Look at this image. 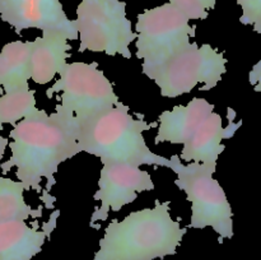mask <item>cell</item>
I'll return each mask as SVG.
<instances>
[{
	"label": "cell",
	"mask_w": 261,
	"mask_h": 260,
	"mask_svg": "<svg viewBox=\"0 0 261 260\" xmlns=\"http://www.w3.org/2000/svg\"><path fill=\"white\" fill-rule=\"evenodd\" d=\"M10 130V158L3 163L4 172L15 168V176L25 190L40 193L42 178L47 189L55 183L59 166L79 152V124L74 115L56 106L54 114L36 109L32 114L13 125Z\"/></svg>",
	"instance_id": "cell-1"
},
{
	"label": "cell",
	"mask_w": 261,
	"mask_h": 260,
	"mask_svg": "<svg viewBox=\"0 0 261 260\" xmlns=\"http://www.w3.org/2000/svg\"><path fill=\"white\" fill-rule=\"evenodd\" d=\"M170 201L137 211L105 228L93 260H155L175 255L188 228L171 217Z\"/></svg>",
	"instance_id": "cell-2"
},
{
	"label": "cell",
	"mask_w": 261,
	"mask_h": 260,
	"mask_svg": "<svg viewBox=\"0 0 261 260\" xmlns=\"http://www.w3.org/2000/svg\"><path fill=\"white\" fill-rule=\"evenodd\" d=\"M157 121L147 122L144 115L135 119L129 107L117 106L79 124V152L96 155L101 162H127L137 166H171L170 158L155 154L145 143L143 133L157 127Z\"/></svg>",
	"instance_id": "cell-3"
},
{
	"label": "cell",
	"mask_w": 261,
	"mask_h": 260,
	"mask_svg": "<svg viewBox=\"0 0 261 260\" xmlns=\"http://www.w3.org/2000/svg\"><path fill=\"white\" fill-rule=\"evenodd\" d=\"M170 168L177 175L175 184L191 203V219L188 227H212L218 233L219 242L233 237V213L223 188L213 177L217 165L181 163L180 157L170 158Z\"/></svg>",
	"instance_id": "cell-4"
},
{
	"label": "cell",
	"mask_w": 261,
	"mask_h": 260,
	"mask_svg": "<svg viewBox=\"0 0 261 260\" xmlns=\"http://www.w3.org/2000/svg\"><path fill=\"white\" fill-rule=\"evenodd\" d=\"M226 64L223 53L208 43L191 42L143 74L157 84L163 97L176 98L190 93L198 84H201L200 91L213 89L227 71Z\"/></svg>",
	"instance_id": "cell-5"
},
{
	"label": "cell",
	"mask_w": 261,
	"mask_h": 260,
	"mask_svg": "<svg viewBox=\"0 0 261 260\" xmlns=\"http://www.w3.org/2000/svg\"><path fill=\"white\" fill-rule=\"evenodd\" d=\"M79 53H105L132 59L130 45L137 40L126 3L121 0H81L76 8Z\"/></svg>",
	"instance_id": "cell-6"
},
{
	"label": "cell",
	"mask_w": 261,
	"mask_h": 260,
	"mask_svg": "<svg viewBox=\"0 0 261 260\" xmlns=\"http://www.w3.org/2000/svg\"><path fill=\"white\" fill-rule=\"evenodd\" d=\"M59 75L60 78L46 91V96L59 93V105L74 115L78 124L121 102L97 63H66Z\"/></svg>",
	"instance_id": "cell-7"
},
{
	"label": "cell",
	"mask_w": 261,
	"mask_h": 260,
	"mask_svg": "<svg viewBox=\"0 0 261 260\" xmlns=\"http://www.w3.org/2000/svg\"><path fill=\"white\" fill-rule=\"evenodd\" d=\"M195 32L196 25H190L188 18L170 3L140 13L135 25V45L137 58L142 59V71L188 47Z\"/></svg>",
	"instance_id": "cell-8"
},
{
	"label": "cell",
	"mask_w": 261,
	"mask_h": 260,
	"mask_svg": "<svg viewBox=\"0 0 261 260\" xmlns=\"http://www.w3.org/2000/svg\"><path fill=\"white\" fill-rule=\"evenodd\" d=\"M154 190L152 176L139 166L127 162H103L94 200L101 201L91 217V227L106 221L110 211L119 212L126 204L137 200L138 194Z\"/></svg>",
	"instance_id": "cell-9"
},
{
	"label": "cell",
	"mask_w": 261,
	"mask_h": 260,
	"mask_svg": "<svg viewBox=\"0 0 261 260\" xmlns=\"http://www.w3.org/2000/svg\"><path fill=\"white\" fill-rule=\"evenodd\" d=\"M0 18L17 33L36 28L78 40L75 20L66 17L60 0H0Z\"/></svg>",
	"instance_id": "cell-10"
},
{
	"label": "cell",
	"mask_w": 261,
	"mask_h": 260,
	"mask_svg": "<svg viewBox=\"0 0 261 260\" xmlns=\"http://www.w3.org/2000/svg\"><path fill=\"white\" fill-rule=\"evenodd\" d=\"M236 112L228 109V125L226 127L222 124V116L217 112H212L195 130L190 139L182 144L180 160L186 163H209L217 165L219 154L224 150L222 140L229 139L240 129L242 121L233 122Z\"/></svg>",
	"instance_id": "cell-11"
},
{
	"label": "cell",
	"mask_w": 261,
	"mask_h": 260,
	"mask_svg": "<svg viewBox=\"0 0 261 260\" xmlns=\"http://www.w3.org/2000/svg\"><path fill=\"white\" fill-rule=\"evenodd\" d=\"M213 111L214 105L200 97L193 98L186 106L178 105L172 110L163 111L157 120L158 132L154 143L185 144Z\"/></svg>",
	"instance_id": "cell-12"
},
{
	"label": "cell",
	"mask_w": 261,
	"mask_h": 260,
	"mask_svg": "<svg viewBox=\"0 0 261 260\" xmlns=\"http://www.w3.org/2000/svg\"><path fill=\"white\" fill-rule=\"evenodd\" d=\"M71 46L64 33L42 32L32 41L31 48V81L37 84H47L66 64Z\"/></svg>",
	"instance_id": "cell-13"
},
{
	"label": "cell",
	"mask_w": 261,
	"mask_h": 260,
	"mask_svg": "<svg viewBox=\"0 0 261 260\" xmlns=\"http://www.w3.org/2000/svg\"><path fill=\"white\" fill-rule=\"evenodd\" d=\"M53 229H38L25 221L0 222V260H31L42 250Z\"/></svg>",
	"instance_id": "cell-14"
},
{
	"label": "cell",
	"mask_w": 261,
	"mask_h": 260,
	"mask_svg": "<svg viewBox=\"0 0 261 260\" xmlns=\"http://www.w3.org/2000/svg\"><path fill=\"white\" fill-rule=\"evenodd\" d=\"M32 41H13L0 51V88L4 92L30 88Z\"/></svg>",
	"instance_id": "cell-15"
},
{
	"label": "cell",
	"mask_w": 261,
	"mask_h": 260,
	"mask_svg": "<svg viewBox=\"0 0 261 260\" xmlns=\"http://www.w3.org/2000/svg\"><path fill=\"white\" fill-rule=\"evenodd\" d=\"M25 188L19 180L0 177V222L27 221L42 216V208L32 209L24 200Z\"/></svg>",
	"instance_id": "cell-16"
},
{
	"label": "cell",
	"mask_w": 261,
	"mask_h": 260,
	"mask_svg": "<svg viewBox=\"0 0 261 260\" xmlns=\"http://www.w3.org/2000/svg\"><path fill=\"white\" fill-rule=\"evenodd\" d=\"M35 93V89L22 88L0 96V129L5 124L15 125L37 109Z\"/></svg>",
	"instance_id": "cell-17"
},
{
	"label": "cell",
	"mask_w": 261,
	"mask_h": 260,
	"mask_svg": "<svg viewBox=\"0 0 261 260\" xmlns=\"http://www.w3.org/2000/svg\"><path fill=\"white\" fill-rule=\"evenodd\" d=\"M217 0H170V4L180 10L189 20L206 19L209 10L214 9Z\"/></svg>",
	"instance_id": "cell-18"
},
{
	"label": "cell",
	"mask_w": 261,
	"mask_h": 260,
	"mask_svg": "<svg viewBox=\"0 0 261 260\" xmlns=\"http://www.w3.org/2000/svg\"><path fill=\"white\" fill-rule=\"evenodd\" d=\"M242 8L240 22L245 25H252L255 32L261 35V0H236Z\"/></svg>",
	"instance_id": "cell-19"
},
{
	"label": "cell",
	"mask_w": 261,
	"mask_h": 260,
	"mask_svg": "<svg viewBox=\"0 0 261 260\" xmlns=\"http://www.w3.org/2000/svg\"><path fill=\"white\" fill-rule=\"evenodd\" d=\"M249 82L251 86H254L255 92H261V60L252 66L249 74Z\"/></svg>",
	"instance_id": "cell-20"
}]
</instances>
